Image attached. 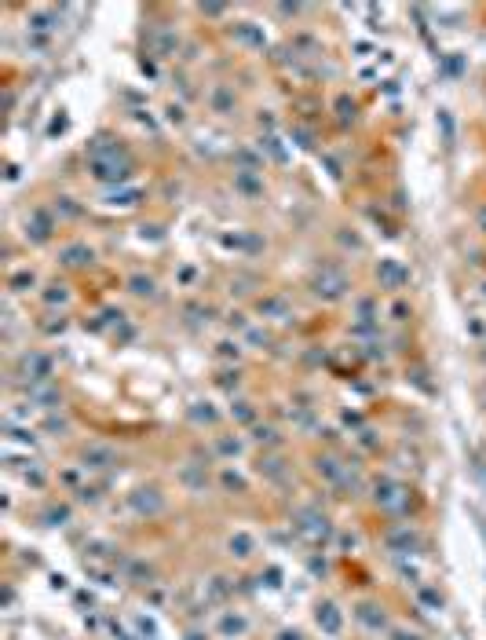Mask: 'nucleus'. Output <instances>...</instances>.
Returning a JSON list of instances; mask_svg holds the SVG:
<instances>
[{
	"mask_svg": "<svg viewBox=\"0 0 486 640\" xmlns=\"http://www.w3.org/2000/svg\"><path fill=\"white\" fill-rule=\"evenodd\" d=\"M88 168L99 183H121V180H129L132 161L124 158V151H117V146H95Z\"/></svg>",
	"mask_w": 486,
	"mask_h": 640,
	"instance_id": "obj_1",
	"label": "nucleus"
},
{
	"mask_svg": "<svg viewBox=\"0 0 486 640\" xmlns=\"http://www.w3.org/2000/svg\"><path fill=\"white\" fill-rule=\"evenodd\" d=\"M314 296H322V301H340V296L348 293V274L340 271V267H333V264H326V267H319L314 271Z\"/></svg>",
	"mask_w": 486,
	"mask_h": 640,
	"instance_id": "obj_2",
	"label": "nucleus"
},
{
	"mask_svg": "<svg viewBox=\"0 0 486 640\" xmlns=\"http://www.w3.org/2000/svg\"><path fill=\"white\" fill-rule=\"evenodd\" d=\"M129 508L136 512V516H158V512L165 508V494L158 487H136L132 494H129Z\"/></svg>",
	"mask_w": 486,
	"mask_h": 640,
	"instance_id": "obj_3",
	"label": "nucleus"
},
{
	"mask_svg": "<svg viewBox=\"0 0 486 640\" xmlns=\"http://www.w3.org/2000/svg\"><path fill=\"white\" fill-rule=\"evenodd\" d=\"M297 530H300V535H307V538H314V542H326V538L333 535L329 520L322 516L319 508H300V512H297Z\"/></svg>",
	"mask_w": 486,
	"mask_h": 640,
	"instance_id": "obj_4",
	"label": "nucleus"
},
{
	"mask_svg": "<svg viewBox=\"0 0 486 640\" xmlns=\"http://www.w3.org/2000/svg\"><path fill=\"white\" fill-rule=\"evenodd\" d=\"M81 468H88V472H107V468H114L117 465V450L114 446H107V443H88L84 446V454H81Z\"/></svg>",
	"mask_w": 486,
	"mask_h": 640,
	"instance_id": "obj_5",
	"label": "nucleus"
},
{
	"mask_svg": "<svg viewBox=\"0 0 486 640\" xmlns=\"http://www.w3.org/2000/svg\"><path fill=\"white\" fill-rule=\"evenodd\" d=\"M314 622H319V629L326 636H336L344 629V615H340V607H336L333 600H322L319 607H314Z\"/></svg>",
	"mask_w": 486,
	"mask_h": 640,
	"instance_id": "obj_6",
	"label": "nucleus"
},
{
	"mask_svg": "<svg viewBox=\"0 0 486 640\" xmlns=\"http://www.w3.org/2000/svg\"><path fill=\"white\" fill-rule=\"evenodd\" d=\"M377 279L384 282L388 289H403L406 286V279H410V271L398 264V260H391V256H384V260L377 264Z\"/></svg>",
	"mask_w": 486,
	"mask_h": 640,
	"instance_id": "obj_7",
	"label": "nucleus"
},
{
	"mask_svg": "<svg viewBox=\"0 0 486 640\" xmlns=\"http://www.w3.org/2000/svg\"><path fill=\"white\" fill-rule=\"evenodd\" d=\"M355 618L362 622L366 629H373V633H380V629H388V611L380 607V604H373V600H362L355 607Z\"/></svg>",
	"mask_w": 486,
	"mask_h": 640,
	"instance_id": "obj_8",
	"label": "nucleus"
},
{
	"mask_svg": "<svg viewBox=\"0 0 486 640\" xmlns=\"http://www.w3.org/2000/svg\"><path fill=\"white\" fill-rule=\"evenodd\" d=\"M384 545L391 549V552H398V557H406V552H417L420 549V542H417V535L410 530V523H403V527H395V530H388V538H384Z\"/></svg>",
	"mask_w": 486,
	"mask_h": 640,
	"instance_id": "obj_9",
	"label": "nucleus"
},
{
	"mask_svg": "<svg viewBox=\"0 0 486 640\" xmlns=\"http://www.w3.org/2000/svg\"><path fill=\"white\" fill-rule=\"evenodd\" d=\"M52 231H55V220L48 216L45 209H37V212H33V220L26 223V238H30V242H37V245H45V242L52 238Z\"/></svg>",
	"mask_w": 486,
	"mask_h": 640,
	"instance_id": "obj_10",
	"label": "nucleus"
},
{
	"mask_svg": "<svg viewBox=\"0 0 486 640\" xmlns=\"http://www.w3.org/2000/svg\"><path fill=\"white\" fill-rule=\"evenodd\" d=\"M216 629H220V636H227V640H238V636L249 633V618H245L242 611H223L220 622H216Z\"/></svg>",
	"mask_w": 486,
	"mask_h": 640,
	"instance_id": "obj_11",
	"label": "nucleus"
},
{
	"mask_svg": "<svg viewBox=\"0 0 486 640\" xmlns=\"http://www.w3.org/2000/svg\"><path fill=\"white\" fill-rule=\"evenodd\" d=\"M59 260L66 267H88L95 260V252H92V245H84V242H70V245H62Z\"/></svg>",
	"mask_w": 486,
	"mask_h": 640,
	"instance_id": "obj_12",
	"label": "nucleus"
},
{
	"mask_svg": "<svg viewBox=\"0 0 486 640\" xmlns=\"http://www.w3.org/2000/svg\"><path fill=\"white\" fill-rule=\"evenodd\" d=\"M208 106H213V114H235V106H238L235 88H230V84H216V88L208 92Z\"/></svg>",
	"mask_w": 486,
	"mask_h": 640,
	"instance_id": "obj_13",
	"label": "nucleus"
},
{
	"mask_svg": "<svg viewBox=\"0 0 486 640\" xmlns=\"http://www.w3.org/2000/svg\"><path fill=\"white\" fill-rule=\"evenodd\" d=\"M227 549H230V557L249 560L252 552H256V538H252L249 530H235V535H230V542H227Z\"/></svg>",
	"mask_w": 486,
	"mask_h": 640,
	"instance_id": "obj_14",
	"label": "nucleus"
},
{
	"mask_svg": "<svg viewBox=\"0 0 486 640\" xmlns=\"http://www.w3.org/2000/svg\"><path fill=\"white\" fill-rule=\"evenodd\" d=\"M235 187L242 190V194H263V180H260V173L256 168H242V173H235Z\"/></svg>",
	"mask_w": 486,
	"mask_h": 640,
	"instance_id": "obj_15",
	"label": "nucleus"
},
{
	"mask_svg": "<svg viewBox=\"0 0 486 640\" xmlns=\"http://www.w3.org/2000/svg\"><path fill=\"white\" fill-rule=\"evenodd\" d=\"M23 370L30 373V380H48L52 377V359L48 355H26Z\"/></svg>",
	"mask_w": 486,
	"mask_h": 640,
	"instance_id": "obj_16",
	"label": "nucleus"
},
{
	"mask_svg": "<svg viewBox=\"0 0 486 640\" xmlns=\"http://www.w3.org/2000/svg\"><path fill=\"white\" fill-rule=\"evenodd\" d=\"M395 498H398V483L395 479H388V476L373 479V501L377 505H391Z\"/></svg>",
	"mask_w": 486,
	"mask_h": 640,
	"instance_id": "obj_17",
	"label": "nucleus"
},
{
	"mask_svg": "<svg viewBox=\"0 0 486 640\" xmlns=\"http://www.w3.org/2000/svg\"><path fill=\"white\" fill-rule=\"evenodd\" d=\"M260 476L282 479V476H285V461H282V458H263V461H260Z\"/></svg>",
	"mask_w": 486,
	"mask_h": 640,
	"instance_id": "obj_18",
	"label": "nucleus"
},
{
	"mask_svg": "<svg viewBox=\"0 0 486 640\" xmlns=\"http://www.w3.org/2000/svg\"><path fill=\"white\" fill-rule=\"evenodd\" d=\"M183 483H186L190 490H205V465H198V468L186 465V468H183Z\"/></svg>",
	"mask_w": 486,
	"mask_h": 640,
	"instance_id": "obj_19",
	"label": "nucleus"
},
{
	"mask_svg": "<svg viewBox=\"0 0 486 640\" xmlns=\"http://www.w3.org/2000/svg\"><path fill=\"white\" fill-rule=\"evenodd\" d=\"M336 117H340L344 124L358 117V106H355V99H351V95H336Z\"/></svg>",
	"mask_w": 486,
	"mask_h": 640,
	"instance_id": "obj_20",
	"label": "nucleus"
},
{
	"mask_svg": "<svg viewBox=\"0 0 486 640\" xmlns=\"http://www.w3.org/2000/svg\"><path fill=\"white\" fill-rule=\"evenodd\" d=\"M45 523H48V527H62V523H70V505H48Z\"/></svg>",
	"mask_w": 486,
	"mask_h": 640,
	"instance_id": "obj_21",
	"label": "nucleus"
},
{
	"mask_svg": "<svg viewBox=\"0 0 486 640\" xmlns=\"http://www.w3.org/2000/svg\"><path fill=\"white\" fill-rule=\"evenodd\" d=\"M129 289H132L136 296H154V279H150V274H132Z\"/></svg>",
	"mask_w": 486,
	"mask_h": 640,
	"instance_id": "obj_22",
	"label": "nucleus"
},
{
	"mask_svg": "<svg viewBox=\"0 0 486 640\" xmlns=\"http://www.w3.org/2000/svg\"><path fill=\"white\" fill-rule=\"evenodd\" d=\"M33 282H37V279H33V271H15L11 279H8V286H11L15 293H26V289H33Z\"/></svg>",
	"mask_w": 486,
	"mask_h": 640,
	"instance_id": "obj_23",
	"label": "nucleus"
},
{
	"mask_svg": "<svg viewBox=\"0 0 486 640\" xmlns=\"http://www.w3.org/2000/svg\"><path fill=\"white\" fill-rule=\"evenodd\" d=\"M252 439H256L260 446H278V432H274L271 424H256V429H252Z\"/></svg>",
	"mask_w": 486,
	"mask_h": 640,
	"instance_id": "obj_24",
	"label": "nucleus"
},
{
	"mask_svg": "<svg viewBox=\"0 0 486 640\" xmlns=\"http://www.w3.org/2000/svg\"><path fill=\"white\" fill-rule=\"evenodd\" d=\"M230 417H238L242 424H252V421H256V410H252V402H242V399H238L235 407H230Z\"/></svg>",
	"mask_w": 486,
	"mask_h": 640,
	"instance_id": "obj_25",
	"label": "nucleus"
},
{
	"mask_svg": "<svg viewBox=\"0 0 486 640\" xmlns=\"http://www.w3.org/2000/svg\"><path fill=\"white\" fill-rule=\"evenodd\" d=\"M45 301H48V304H66L70 293H66V286H62V282H52L48 293H45Z\"/></svg>",
	"mask_w": 486,
	"mask_h": 640,
	"instance_id": "obj_26",
	"label": "nucleus"
},
{
	"mask_svg": "<svg viewBox=\"0 0 486 640\" xmlns=\"http://www.w3.org/2000/svg\"><path fill=\"white\" fill-rule=\"evenodd\" d=\"M238 37H242V40H249V45H256V48H263V45H267V40H263V33H260L256 26H252V23H245V26L238 30Z\"/></svg>",
	"mask_w": 486,
	"mask_h": 640,
	"instance_id": "obj_27",
	"label": "nucleus"
},
{
	"mask_svg": "<svg viewBox=\"0 0 486 640\" xmlns=\"http://www.w3.org/2000/svg\"><path fill=\"white\" fill-rule=\"evenodd\" d=\"M216 450L227 454V458H238V454H242V439H227V436H223V439H216Z\"/></svg>",
	"mask_w": 486,
	"mask_h": 640,
	"instance_id": "obj_28",
	"label": "nucleus"
},
{
	"mask_svg": "<svg viewBox=\"0 0 486 640\" xmlns=\"http://www.w3.org/2000/svg\"><path fill=\"white\" fill-rule=\"evenodd\" d=\"M190 417H194V421H205V424H213V421H216V410L208 407V402H194V410H190Z\"/></svg>",
	"mask_w": 486,
	"mask_h": 640,
	"instance_id": "obj_29",
	"label": "nucleus"
},
{
	"mask_svg": "<svg viewBox=\"0 0 486 640\" xmlns=\"http://www.w3.org/2000/svg\"><path fill=\"white\" fill-rule=\"evenodd\" d=\"M129 578L132 582H150V567H146L143 560H132L129 564Z\"/></svg>",
	"mask_w": 486,
	"mask_h": 640,
	"instance_id": "obj_30",
	"label": "nucleus"
},
{
	"mask_svg": "<svg viewBox=\"0 0 486 640\" xmlns=\"http://www.w3.org/2000/svg\"><path fill=\"white\" fill-rule=\"evenodd\" d=\"M220 479H223V487H230V490H238V494H245V479H242L238 472H230V468H223V472H220Z\"/></svg>",
	"mask_w": 486,
	"mask_h": 640,
	"instance_id": "obj_31",
	"label": "nucleus"
},
{
	"mask_svg": "<svg viewBox=\"0 0 486 640\" xmlns=\"http://www.w3.org/2000/svg\"><path fill=\"white\" fill-rule=\"evenodd\" d=\"M420 600H425V604H428L432 611H442V596H439V593H435L432 586H425V589H420Z\"/></svg>",
	"mask_w": 486,
	"mask_h": 640,
	"instance_id": "obj_32",
	"label": "nucleus"
},
{
	"mask_svg": "<svg viewBox=\"0 0 486 640\" xmlns=\"http://www.w3.org/2000/svg\"><path fill=\"white\" fill-rule=\"evenodd\" d=\"M260 311H267V315H285V301H282V296H271V301H260Z\"/></svg>",
	"mask_w": 486,
	"mask_h": 640,
	"instance_id": "obj_33",
	"label": "nucleus"
},
{
	"mask_svg": "<svg viewBox=\"0 0 486 640\" xmlns=\"http://www.w3.org/2000/svg\"><path fill=\"white\" fill-rule=\"evenodd\" d=\"M388 636H391V640H425V636L413 633V629H388Z\"/></svg>",
	"mask_w": 486,
	"mask_h": 640,
	"instance_id": "obj_34",
	"label": "nucleus"
},
{
	"mask_svg": "<svg viewBox=\"0 0 486 640\" xmlns=\"http://www.w3.org/2000/svg\"><path fill=\"white\" fill-rule=\"evenodd\" d=\"M238 351H242V348L235 344V340H223V344H220V355H227V359H230V355L238 359Z\"/></svg>",
	"mask_w": 486,
	"mask_h": 640,
	"instance_id": "obj_35",
	"label": "nucleus"
},
{
	"mask_svg": "<svg viewBox=\"0 0 486 640\" xmlns=\"http://www.w3.org/2000/svg\"><path fill=\"white\" fill-rule=\"evenodd\" d=\"M278 640H304V633H300V629H282Z\"/></svg>",
	"mask_w": 486,
	"mask_h": 640,
	"instance_id": "obj_36",
	"label": "nucleus"
},
{
	"mask_svg": "<svg viewBox=\"0 0 486 640\" xmlns=\"http://www.w3.org/2000/svg\"><path fill=\"white\" fill-rule=\"evenodd\" d=\"M168 121H176V124L183 121V110H179V106H168Z\"/></svg>",
	"mask_w": 486,
	"mask_h": 640,
	"instance_id": "obj_37",
	"label": "nucleus"
},
{
	"mask_svg": "<svg viewBox=\"0 0 486 640\" xmlns=\"http://www.w3.org/2000/svg\"><path fill=\"white\" fill-rule=\"evenodd\" d=\"M479 227H482V231H486V209H482V212H479Z\"/></svg>",
	"mask_w": 486,
	"mask_h": 640,
	"instance_id": "obj_38",
	"label": "nucleus"
},
{
	"mask_svg": "<svg viewBox=\"0 0 486 640\" xmlns=\"http://www.w3.org/2000/svg\"><path fill=\"white\" fill-rule=\"evenodd\" d=\"M482 296H486V286H482Z\"/></svg>",
	"mask_w": 486,
	"mask_h": 640,
	"instance_id": "obj_39",
	"label": "nucleus"
}]
</instances>
